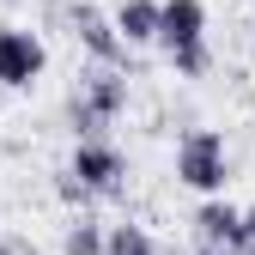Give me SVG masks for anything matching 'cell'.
<instances>
[{"mask_svg":"<svg viewBox=\"0 0 255 255\" xmlns=\"http://www.w3.org/2000/svg\"><path fill=\"white\" fill-rule=\"evenodd\" d=\"M128 110V79H122V67H91L85 79H79V91L67 98V122H73V140H91V134H104V128L116 122Z\"/></svg>","mask_w":255,"mask_h":255,"instance_id":"obj_1","label":"cell"},{"mask_svg":"<svg viewBox=\"0 0 255 255\" xmlns=\"http://www.w3.org/2000/svg\"><path fill=\"white\" fill-rule=\"evenodd\" d=\"M176 182L195 188V195H225L231 182V152L219 128H188L176 140Z\"/></svg>","mask_w":255,"mask_h":255,"instance_id":"obj_2","label":"cell"},{"mask_svg":"<svg viewBox=\"0 0 255 255\" xmlns=\"http://www.w3.org/2000/svg\"><path fill=\"white\" fill-rule=\"evenodd\" d=\"M98 201H110V195H122V182H128V158H122V146H110L104 134H91V140H73V164H67Z\"/></svg>","mask_w":255,"mask_h":255,"instance_id":"obj_3","label":"cell"},{"mask_svg":"<svg viewBox=\"0 0 255 255\" xmlns=\"http://www.w3.org/2000/svg\"><path fill=\"white\" fill-rule=\"evenodd\" d=\"M49 67V49L37 30H24V24H0V85L6 91H24V85H37Z\"/></svg>","mask_w":255,"mask_h":255,"instance_id":"obj_4","label":"cell"},{"mask_svg":"<svg viewBox=\"0 0 255 255\" xmlns=\"http://www.w3.org/2000/svg\"><path fill=\"white\" fill-rule=\"evenodd\" d=\"M158 43H164V55L201 49L207 43V6L201 0H158Z\"/></svg>","mask_w":255,"mask_h":255,"instance_id":"obj_5","label":"cell"},{"mask_svg":"<svg viewBox=\"0 0 255 255\" xmlns=\"http://www.w3.org/2000/svg\"><path fill=\"white\" fill-rule=\"evenodd\" d=\"M67 24H73V37H79V49H85L91 61H104V67H122V61H128V43L116 37V24H110L98 6H73Z\"/></svg>","mask_w":255,"mask_h":255,"instance_id":"obj_6","label":"cell"},{"mask_svg":"<svg viewBox=\"0 0 255 255\" xmlns=\"http://www.w3.org/2000/svg\"><path fill=\"white\" fill-rule=\"evenodd\" d=\"M243 237V207H231L225 195H207L195 207V243H231Z\"/></svg>","mask_w":255,"mask_h":255,"instance_id":"obj_7","label":"cell"},{"mask_svg":"<svg viewBox=\"0 0 255 255\" xmlns=\"http://www.w3.org/2000/svg\"><path fill=\"white\" fill-rule=\"evenodd\" d=\"M116 24V37L128 49H140V43H158V0H122V6L110 12Z\"/></svg>","mask_w":255,"mask_h":255,"instance_id":"obj_8","label":"cell"},{"mask_svg":"<svg viewBox=\"0 0 255 255\" xmlns=\"http://www.w3.org/2000/svg\"><path fill=\"white\" fill-rule=\"evenodd\" d=\"M104 255H158V243H152V231L146 225H104Z\"/></svg>","mask_w":255,"mask_h":255,"instance_id":"obj_9","label":"cell"},{"mask_svg":"<svg viewBox=\"0 0 255 255\" xmlns=\"http://www.w3.org/2000/svg\"><path fill=\"white\" fill-rule=\"evenodd\" d=\"M61 255H104V225L79 213L73 225H67V237H61Z\"/></svg>","mask_w":255,"mask_h":255,"instance_id":"obj_10","label":"cell"},{"mask_svg":"<svg viewBox=\"0 0 255 255\" xmlns=\"http://www.w3.org/2000/svg\"><path fill=\"white\" fill-rule=\"evenodd\" d=\"M55 195H61V201H67V207H79V213H85L91 201H98V195H91V188H85V182H79L73 170H61V176H55Z\"/></svg>","mask_w":255,"mask_h":255,"instance_id":"obj_11","label":"cell"},{"mask_svg":"<svg viewBox=\"0 0 255 255\" xmlns=\"http://www.w3.org/2000/svg\"><path fill=\"white\" fill-rule=\"evenodd\" d=\"M195 255H255L243 237H231V243H195Z\"/></svg>","mask_w":255,"mask_h":255,"instance_id":"obj_12","label":"cell"},{"mask_svg":"<svg viewBox=\"0 0 255 255\" xmlns=\"http://www.w3.org/2000/svg\"><path fill=\"white\" fill-rule=\"evenodd\" d=\"M0 255H37V249H30L24 237H0Z\"/></svg>","mask_w":255,"mask_h":255,"instance_id":"obj_13","label":"cell"},{"mask_svg":"<svg viewBox=\"0 0 255 255\" xmlns=\"http://www.w3.org/2000/svg\"><path fill=\"white\" fill-rule=\"evenodd\" d=\"M243 243L255 249V207H243Z\"/></svg>","mask_w":255,"mask_h":255,"instance_id":"obj_14","label":"cell"},{"mask_svg":"<svg viewBox=\"0 0 255 255\" xmlns=\"http://www.w3.org/2000/svg\"><path fill=\"white\" fill-rule=\"evenodd\" d=\"M249 30H255V24H249Z\"/></svg>","mask_w":255,"mask_h":255,"instance_id":"obj_15","label":"cell"}]
</instances>
